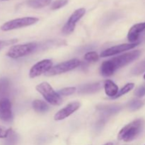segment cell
Wrapping results in <instances>:
<instances>
[{
  "mask_svg": "<svg viewBox=\"0 0 145 145\" xmlns=\"http://www.w3.org/2000/svg\"><path fill=\"white\" fill-rule=\"evenodd\" d=\"M101 110H103L105 113L108 114H112V113H117L119 111L120 107L119 106H116V105H108V106H101V107L98 108Z\"/></svg>",
  "mask_w": 145,
  "mask_h": 145,
  "instance_id": "obj_17",
  "label": "cell"
},
{
  "mask_svg": "<svg viewBox=\"0 0 145 145\" xmlns=\"http://www.w3.org/2000/svg\"><path fill=\"white\" fill-rule=\"evenodd\" d=\"M0 1H8V0H0Z\"/></svg>",
  "mask_w": 145,
  "mask_h": 145,
  "instance_id": "obj_28",
  "label": "cell"
},
{
  "mask_svg": "<svg viewBox=\"0 0 145 145\" xmlns=\"http://www.w3.org/2000/svg\"><path fill=\"white\" fill-rule=\"evenodd\" d=\"M86 13V9L84 8H80L74 11L73 14L70 16L68 21L62 28V33L65 35H69L74 32L76 27V24Z\"/></svg>",
  "mask_w": 145,
  "mask_h": 145,
  "instance_id": "obj_7",
  "label": "cell"
},
{
  "mask_svg": "<svg viewBox=\"0 0 145 145\" xmlns=\"http://www.w3.org/2000/svg\"><path fill=\"white\" fill-rule=\"evenodd\" d=\"M13 118L11 103L7 98L0 99V120L4 122H10Z\"/></svg>",
  "mask_w": 145,
  "mask_h": 145,
  "instance_id": "obj_10",
  "label": "cell"
},
{
  "mask_svg": "<svg viewBox=\"0 0 145 145\" xmlns=\"http://www.w3.org/2000/svg\"><path fill=\"white\" fill-rule=\"evenodd\" d=\"M143 106H144V102L140 100L131 101L128 104L129 108H130V110H133V111L141 108Z\"/></svg>",
  "mask_w": 145,
  "mask_h": 145,
  "instance_id": "obj_20",
  "label": "cell"
},
{
  "mask_svg": "<svg viewBox=\"0 0 145 145\" xmlns=\"http://www.w3.org/2000/svg\"><path fill=\"white\" fill-rule=\"evenodd\" d=\"M144 145H145V144H144Z\"/></svg>",
  "mask_w": 145,
  "mask_h": 145,
  "instance_id": "obj_30",
  "label": "cell"
},
{
  "mask_svg": "<svg viewBox=\"0 0 145 145\" xmlns=\"http://www.w3.org/2000/svg\"><path fill=\"white\" fill-rule=\"evenodd\" d=\"M68 3V0H56L54 1L51 5V9L56 10L59 9V8H62V7H65L67 5Z\"/></svg>",
  "mask_w": 145,
  "mask_h": 145,
  "instance_id": "obj_23",
  "label": "cell"
},
{
  "mask_svg": "<svg viewBox=\"0 0 145 145\" xmlns=\"http://www.w3.org/2000/svg\"><path fill=\"white\" fill-rule=\"evenodd\" d=\"M38 46V43L35 42L13 45L9 48L7 55L12 59L24 57L31 55L34 51L36 50Z\"/></svg>",
  "mask_w": 145,
  "mask_h": 145,
  "instance_id": "obj_3",
  "label": "cell"
},
{
  "mask_svg": "<svg viewBox=\"0 0 145 145\" xmlns=\"http://www.w3.org/2000/svg\"><path fill=\"white\" fill-rule=\"evenodd\" d=\"M99 59V55H98L97 52H94V51H91V52H86L84 55V59L87 62H97Z\"/></svg>",
  "mask_w": 145,
  "mask_h": 145,
  "instance_id": "obj_19",
  "label": "cell"
},
{
  "mask_svg": "<svg viewBox=\"0 0 145 145\" xmlns=\"http://www.w3.org/2000/svg\"><path fill=\"white\" fill-rule=\"evenodd\" d=\"M103 145H113V144L112 142H108V143H106V144Z\"/></svg>",
  "mask_w": 145,
  "mask_h": 145,
  "instance_id": "obj_27",
  "label": "cell"
},
{
  "mask_svg": "<svg viewBox=\"0 0 145 145\" xmlns=\"http://www.w3.org/2000/svg\"><path fill=\"white\" fill-rule=\"evenodd\" d=\"M37 91L39 92L44 99L52 106H59L62 103V99L57 92L55 91L49 83L46 82H42L37 85Z\"/></svg>",
  "mask_w": 145,
  "mask_h": 145,
  "instance_id": "obj_4",
  "label": "cell"
},
{
  "mask_svg": "<svg viewBox=\"0 0 145 145\" xmlns=\"http://www.w3.org/2000/svg\"><path fill=\"white\" fill-rule=\"evenodd\" d=\"M52 67V62L50 59H42L39 61L31 68L29 72V76L31 78H35L40 76L42 74H46Z\"/></svg>",
  "mask_w": 145,
  "mask_h": 145,
  "instance_id": "obj_8",
  "label": "cell"
},
{
  "mask_svg": "<svg viewBox=\"0 0 145 145\" xmlns=\"http://www.w3.org/2000/svg\"><path fill=\"white\" fill-rule=\"evenodd\" d=\"M134 87H135V84L134 83H127V84H126L125 85V86H123V87L120 90H119L118 94L116 95V96H115L114 98H113V99H118V98H119V97H120V96H123V95L126 94V93H127L128 92H130L131 90H133V89H134Z\"/></svg>",
  "mask_w": 145,
  "mask_h": 145,
  "instance_id": "obj_18",
  "label": "cell"
},
{
  "mask_svg": "<svg viewBox=\"0 0 145 145\" xmlns=\"http://www.w3.org/2000/svg\"><path fill=\"white\" fill-rule=\"evenodd\" d=\"M76 87H65L58 91L57 93L59 96H70V95H72L73 93H74L75 92H76Z\"/></svg>",
  "mask_w": 145,
  "mask_h": 145,
  "instance_id": "obj_21",
  "label": "cell"
},
{
  "mask_svg": "<svg viewBox=\"0 0 145 145\" xmlns=\"http://www.w3.org/2000/svg\"><path fill=\"white\" fill-rule=\"evenodd\" d=\"M135 94L139 98H142L145 96V85H142L137 88V90L135 92Z\"/></svg>",
  "mask_w": 145,
  "mask_h": 145,
  "instance_id": "obj_26",
  "label": "cell"
},
{
  "mask_svg": "<svg viewBox=\"0 0 145 145\" xmlns=\"http://www.w3.org/2000/svg\"><path fill=\"white\" fill-rule=\"evenodd\" d=\"M80 103L77 101L69 103L65 108H62L57 113H55V115L54 116V120L59 121V120H62L67 118L69 116L73 114L75 111H76L80 108Z\"/></svg>",
  "mask_w": 145,
  "mask_h": 145,
  "instance_id": "obj_11",
  "label": "cell"
},
{
  "mask_svg": "<svg viewBox=\"0 0 145 145\" xmlns=\"http://www.w3.org/2000/svg\"><path fill=\"white\" fill-rule=\"evenodd\" d=\"M18 42L17 39H9V40H0V50L3 48H6L7 46H9L11 45H14Z\"/></svg>",
  "mask_w": 145,
  "mask_h": 145,
  "instance_id": "obj_24",
  "label": "cell"
},
{
  "mask_svg": "<svg viewBox=\"0 0 145 145\" xmlns=\"http://www.w3.org/2000/svg\"><path fill=\"white\" fill-rule=\"evenodd\" d=\"M11 131V129H8L4 126L0 125V139L7 138L9 135Z\"/></svg>",
  "mask_w": 145,
  "mask_h": 145,
  "instance_id": "obj_25",
  "label": "cell"
},
{
  "mask_svg": "<svg viewBox=\"0 0 145 145\" xmlns=\"http://www.w3.org/2000/svg\"><path fill=\"white\" fill-rule=\"evenodd\" d=\"M145 71V60L142 61L140 63L137 64L132 70V73L133 74H140Z\"/></svg>",
  "mask_w": 145,
  "mask_h": 145,
  "instance_id": "obj_22",
  "label": "cell"
},
{
  "mask_svg": "<svg viewBox=\"0 0 145 145\" xmlns=\"http://www.w3.org/2000/svg\"><path fill=\"white\" fill-rule=\"evenodd\" d=\"M144 80H145V74H144Z\"/></svg>",
  "mask_w": 145,
  "mask_h": 145,
  "instance_id": "obj_29",
  "label": "cell"
},
{
  "mask_svg": "<svg viewBox=\"0 0 145 145\" xmlns=\"http://www.w3.org/2000/svg\"><path fill=\"white\" fill-rule=\"evenodd\" d=\"M104 90L106 94L108 97L112 98V99L114 98L119 91L118 86H117V84H116V83H114L113 81L110 80V79H107L105 81Z\"/></svg>",
  "mask_w": 145,
  "mask_h": 145,
  "instance_id": "obj_14",
  "label": "cell"
},
{
  "mask_svg": "<svg viewBox=\"0 0 145 145\" xmlns=\"http://www.w3.org/2000/svg\"><path fill=\"white\" fill-rule=\"evenodd\" d=\"M32 106L35 112H37V113H46L49 110V106L45 101H42L41 100L33 101V102L32 103Z\"/></svg>",
  "mask_w": 145,
  "mask_h": 145,
  "instance_id": "obj_15",
  "label": "cell"
},
{
  "mask_svg": "<svg viewBox=\"0 0 145 145\" xmlns=\"http://www.w3.org/2000/svg\"><path fill=\"white\" fill-rule=\"evenodd\" d=\"M80 64L81 62L78 59H70V60L62 62V63H59L58 65H55V66L52 67L45 74V75L48 76H55V75L61 74L73 70L75 68L78 67L80 65Z\"/></svg>",
  "mask_w": 145,
  "mask_h": 145,
  "instance_id": "obj_6",
  "label": "cell"
},
{
  "mask_svg": "<svg viewBox=\"0 0 145 145\" xmlns=\"http://www.w3.org/2000/svg\"><path fill=\"white\" fill-rule=\"evenodd\" d=\"M145 30V22L135 24L130 28L127 33V40L130 43H135L140 38L142 32Z\"/></svg>",
  "mask_w": 145,
  "mask_h": 145,
  "instance_id": "obj_12",
  "label": "cell"
},
{
  "mask_svg": "<svg viewBox=\"0 0 145 145\" xmlns=\"http://www.w3.org/2000/svg\"><path fill=\"white\" fill-rule=\"evenodd\" d=\"M38 21L39 19L36 17H23V18H16L4 23L2 25H1L0 29L2 31H12V30L36 24Z\"/></svg>",
  "mask_w": 145,
  "mask_h": 145,
  "instance_id": "obj_5",
  "label": "cell"
},
{
  "mask_svg": "<svg viewBox=\"0 0 145 145\" xmlns=\"http://www.w3.org/2000/svg\"><path fill=\"white\" fill-rule=\"evenodd\" d=\"M142 52L139 50L127 52L120 56L113 57L108 60L104 61L101 65L100 72L103 76H110L118 69L126 66L136 60L141 55Z\"/></svg>",
  "mask_w": 145,
  "mask_h": 145,
  "instance_id": "obj_1",
  "label": "cell"
},
{
  "mask_svg": "<svg viewBox=\"0 0 145 145\" xmlns=\"http://www.w3.org/2000/svg\"><path fill=\"white\" fill-rule=\"evenodd\" d=\"M52 0H28L27 4L30 7L34 8H40L50 4Z\"/></svg>",
  "mask_w": 145,
  "mask_h": 145,
  "instance_id": "obj_16",
  "label": "cell"
},
{
  "mask_svg": "<svg viewBox=\"0 0 145 145\" xmlns=\"http://www.w3.org/2000/svg\"><path fill=\"white\" fill-rule=\"evenodd\" d=\"M143 125L144 121L142 119L134 120L122 128L118 133V138L119 140H123L126 142L133 141L140 134L142 130Z\"/></svg>",
  "mask_w": 145,
  "mask_h": 145,
  "instance_id": "obj_2",
  "label": "cell"
},
{
  "mask_svg": "<svg viewBox=\"0 0 145 145\" xmlns=\"http://www.w3.org/2000/svg\"><path fill=\"white\" fill-rule=\"evenodd\" d=\"M138 45L139 42H135V43H125L115 45V46L111 47L110 48H108L106 50L102 52L101 54V57H106L113 56V55L121 53V52H125L126 50L133 49V48H135Z\"/></svg>",
  "mask_w": 145,
  "mask_h": 145,
  "instance_id": "obj_9",
  "label": "cell"
},
{
  "mask_svg": "<svg viewBox=\"0 0 145 145\" xmlns=\"http://www.w3.org/2000/svg\"><path fill=\"white\" fill-rule=\"evenodd\" d=\"M101 89V84L100 82L86 84L79 87V93H82V94H91V93L99 91Z\"/></svg>",
  "mask_w": 145,
  "mask_h": 145,
  "instance_id": "obj_13",
  "label": "cell"
}]
</instances>
